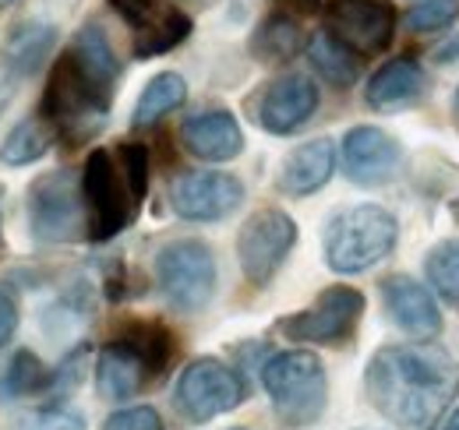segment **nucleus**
<instances>
[{"label":"nucleus","instance_id":"f257e3e1","mask_svg":"<svg viewBox=\"0 0 459 430\" xmlns=\"http://www.w3.org/2000/svg\"><path fill=\"white\" fill-rule=\"evenodd\" d=\"M117 82L120 56L114 54V43L107 39L103 25L85 22L47 74L39 116L64 145H85L110 120Z\"/></svg>","mask_w":459,"mask_h":430},{"label":"nucleus","instance_id":"f03ea898","mask_svg":"<svg viewBox=\"0 0 459 430\" xmlns=\"http://www.w3.org/2000/svg\"><path fill=\"white\" fill-rule=\"evenodd\" d=\"M364 391L389 424L431 430L459 395V364L435 342H393L368 360Z\"/></svg>","mask_w":459,"mask_h":430},{"label":"nucleus","instance_id":"7ed1b4c3","mask_svg":"<svg viewBox=\"0 0 459 430\" xmlns=\"http://www.w3.org/2000/svg\"><path fill=\"white\" fill-rule=\"evenodd\" d=\"M152 159L142 142H120L114 149L100 145L82 166V198L89 215V240L110 244L142 212L149 194Z\"/></svg>","mask_w":459,"mask_h":430},{"label":"nucleus","instance_id":"20e7f679","mask_svg":"<svg viewBox=\"0 0 459 430\" xmlns=\"http://www.w3.org/2000/svg\"><path fill=\"white\" fill-rule=\"evenodd\" d=\"M400 222L382 205H350L336 212L325 226L322 251L325 265L336 275H360L385 262L396 247Z\"/></svg>","mask_w":459,"mask_h":430},{"label":"nucleus","instance_id":"39448f33","mask_svg":"<svg viewBox=\"0 0 459 430\" xmlns=\"http://www.w3.org/2000/svg\"><path fill=\"white\" fill-rule=\"evenodd\" d=\"M262 388L287 427H311L325 413L329 381L318 353L311 349H283L265 357L262 364Z\"/></svg>","mask_w":459,"mask_h":430},{"label":"nucleus","instance_id":"423d86ee","mask_svg":"<svg viewBox=\"0 0 459 430\" xmlns=\"http://www.w3.org/2000/svg\"><path fill=\"white\" fill-rule=\"evenodd\" d=\"M216 254L198 236H180L160 247L156 254V282L167 307L180 314H198L216 297Z\"/></svg>","mask_w":459,"mask_h":430},{"label":"nucleus","instance_id":"0eeeda50","mask_svg":"<svg viewBox=\"0 0 459 430\" xmlns=\"http://www.w3.org/2000/svg\"><path fill=\"white\" fill-rule=\"evenodd\" d=\"M29 229L39 244H74L89 240V215L82 198V176L71 169H50L29 184L25 198Z\"/></svg>","mask_w":459,"mask_h":430},{"label":"nucleus","instance_id":"6e6552de","mask_svg":"<svg viewBox=\"0 0 459 430\" xmlns=\"http://www.w3.org/2000/svg\"><path fill=\"white\" fill-rule=\"evenodd\" d=\"M244 399H247L244 374L216 357L191 360L173 388V406L187 424H209L230 409H237Z\"/></svg>","mask_w":459,"mask_h":430},{"label":"nucleus","instance_id":"1a4fd4ad","mask_svg":"<svg viewBox=\"0 0 459 430\" xmlns=\"http://www.w3.org/2000/svg\"><path fill=\"white\" fill-rule=\"evenodd\" d=\"M360 318H364V293L353 286H329L315 297L311 307L280 318L276 331L304 346H343L353 339Z\"/></svg>","mask_w":459,"mask_h":430},{"label":"nucleus","instance_id":"9d476101","mask_svg":"<svg viewBox=\"0 0 459 430\" xmlns=\"http://www.w3.org/2000/svg\"><path fill=\"white\" fill-rule=\"evenodd\" d=\"M297 244V222L283 209H258L237 233V262L251 286H269Z\"/></svg>","mask_w":459,"mask_h":430},{"label":"nucleus","instance_id":"9b49d317","mask_svg":"<svg viewBox=\"0 0 459 430\" xmlns=\"http://www.w3.org/2000/svg\"><path fill=\"white\" fill-rule=\"evenodd\" d=\"M114 14L131 29V56L152 60L177 50L191 32V14L173 0H107Z\"/></svg>","mask_w":459,"mask_h":430},{"label":"nucleus","instance_id":"f8f14e48","mask_svg":"<svg viewBox=\"0 0 459 430\" xmlns=\"http://www.w3.org/2000/svg\"><path fill=\"white\" fill-rule=\"evenodd\" d=\"M322 18L325 32H333L357 56L385 54L400 25L393 0H325Z\"/></svg>","mask_w":459,"mask_h":430},{"label":"nucleus","instance_id":"ddd939ff","mask_svg":"<svg viewBox=\"0 0 459 430\" xmlns=\"http://www.w3.org/2000/svg\"><path fill=\"white\" fill-rule=\"evenodd\" d=\"M244 184L223 169H187L173 176L170 205L184 222H220L240 209Z\"/></svg>","mask_w":459,"mask_h":430},{"label":"nucleus","instance_id":"4468645a","mask_svg":"<svg viewBox=\"0 0 459 430\" xmlns=\"http://www.w3.org/2000/svg\"><path fill=\"white\" fill-rule=\"evenodd\" d=\"M403 145L375 124H357L343 138V173L357 187H382L396 176Z\"/></svg>","mask_w":459,"mask_h":430},{"label":"nucleus","instance_id":"2eb2a0df","mask_svg":"<svg viewBox=\"0 0 459 430\" xmlns=\"http://www.w3.org/2000/svg\"><path fill=\"white\" fill-rule=\"evenodd\" d=\"M315 109H318V85L307 74H283L258 92L255 120L262 124V131L287 138L315 116Z\"/></svg>","mask_w":459,"mask_h":430},{"label":"nucleus","instance_id":"dca6fc26","mask_svg":"<svg viewBox=\"0 0 459 430\" xmlns=\"http://www.w3.org/2000/svg\"><path fill=\"white\" fill-rule=\"evenodd\" d=\"M382 300L393 324L417 342H431L442 335V311L431 297V289L410 275H385L382 279Z\"/></svg>","mask_w":459,"mask_h":430},{"label":"nucleus","instance_id":"f3484780","mask_svg":"<svg viewBox=\"0 0 459 430\" xmlns=\"http://www.w3.org/2000/svg\"><path fill=\"white\" fill-rule=\"evenodd\" d=\"M311 11H322L318 0H297V11L293 7H276L273 14H265L258 22V29L251 32V56L262 60V64H287L293 56L307 47V36H304V22L300 14H311Z\"/></svg>","mask_w":459,"mask_h":430},{"label":"nucleus","instance_id":"a211bd4d","mask_svg":"<svg viewBox=\"0 0 459 430\" xmlns=\"http://www.w3.org/2000/svg\"><path fill=\"white\" fill-rule=\"evenodd\" d=\"M184 149L202 162H230L244 152V131L230 109H202L180 127Z\"/></svg>","mask_w":459,"mask_h":430},{"label":"nucleus","instance_id":"6ab92c4d","mask_svg":"<svg viewBox=\"0 0 459 430\" xmlns=\"http://www.w3.org/2000/svg\"><path fill=\"white\" fill-rule=\"evenodd\" d=\"M336 173V145L333 138H311L304 145H297L287 152V159L280 162V176L276 187L287 198H307L315 191H322Z\"/></svg>","mask_w":459,"mask_h":430},{"label":"nucleus","instance_id":"aec40b11","mask_svg":"<svg viewBox=\"0 0 459 430\" xmlns=\"http://www.w3.org/2000/svg\"><path fill=\"white\" fill-rule=\"evenodd\" d=\"M424 85H428V74L424 67L417 64V56L403 54L385 60L364 85V99L371 109H400L410 107L424 96Z\"/></svg>","mask_w":459,"mask_h":430},{"label":"nucleus","instance_id":"412c9836","mask_svg":"<svg viewBox=\"0 0 459 430\" xmlns=\"http://www.w3.org/2000/svg\"><path fill=\"white\" fill-rule=\"evenodd\" d=\"M149 381H156L152 371H149V364H145L127 342L110 339V342L100 349V357H96V388H100L103 399L124 402V399L138 395Z\"/></svg>","mask_w":459,"mask_h":430},{"label":"nucleus","instance_id":"4be33fe9","mask_svg":"<svg viewBox=\"0 0 459 430\" xmlns=\"http://www.w3.org/2000/svg\"><path fill=\"white\" fill-rule=\"evenodd\" d=\"M57 36L60 32L54 22H43V18L18 22L7 32V43H4V67L18 78H32L43 67V60L54 54Z\"/></svg>","mask_w":459,"mask_h":430},{"label":"nucleus","instance_id":"5701e85b","mask_svg":"<svg viewBox=\"0 0 459 430\" xmlns=\"http://www.w3.org/2000/svg\"><path fill=\"white\" fill-rule=\"evenodd\" d=\"M114 339L127 342L145 364L152 377H163L167 367L173 364V353H177V339L163 322H152V318H134V322H124L114 331Z\"/></svg>","mask_w":459,"mask_h":430},{"label":"nucleus","instance_id":"b1692460","mask_svg":"<svg viewBox=\"0 0 459 430\" xmlns=\"http://www.w3.org/2000/svg\"><path fill=\"white\" fill-rule=\"evenodd\" d=\"M307 60H311V67H315V74L322 78V82H329L333 89H350V85H357V78H360V56L353 54L346 43H340L333 32H315L311 39H307Z\"/></svg>","mask_w":459,"mask_h":430},{"label":"nucleus","instance_id":"393cba45","mask_svg":"<svg viewBox=\"0 0 459 430\" xmlns=\"http://www.w3.org/2000/svg\"><path fill=\"white\" fill-rule=\"evenodd\" d=\"M54 142H57V134H54V127L39 113L36 116H25L0 142V162L4 166H32V162H39L54 149Z\"/></svg>","mask_w":459,"mask_h":430},{"label":"nucleus","instance_id":"a878e982","mask_svg":"<svg viewBox=\"0 0 459 430\" xmlns=\"http://www.w3.org/2000/svg\"><path fill=\"white\" fill-rule=\"evenodd\" d=\"M184 103H187V82H184L177 71H163V74H156V78L142 89V96H138V103H134L131 124H134V127H152V124H160L167 113L184 107Z\"/></svg>","mask_w":459,"mask_h":430},{"label":"nucleus","instance_id":"bb28decb","mask_svg":"<svg viewBox=\"0 0 459 430\" xmlns=\"http://www.w3.org/2000/svg\"><path fill=\"white\" fill-rule=\"evenodd\" d=\"M89 311H92V293H89L85 282H74L71 289H64L57 300L43 311V328H47L50 339H67L78 324L89 318Z\"/></svg>","mask_w":459,"mask_h":430},{"label":"nucleus","instance_id":"cd10ccee","mask_svg":"<svg viewBox=\"0 0 459 430\" xmlns=\"http://www.w3.org/2000/svg\"><path fill=\"white\" fill-rule=\"evenodd\" d=\"M50 384V367L32 353V349H18L4 371V395L22 399V395H39Z\"/></svg>","mask_w":459,"mask_h":430},{"label":"nucleus","instance_id":"c85d7f7f","mask_svg":"<svg viewBox=\"0 0 459 430\" xmlns=\"http://www.w3.org/2000/svg\"><path fill=\"white\" fill-rule=\"evenodd\" d=\"M424 275L446 304H459V240H442L431 247L424 258Z\"/></svg>","mask_w":459,"mask_h":430},{"label":"nucleus","instance_id":"c756f323","mask_svg":"<svg viewBox=\"0 0 459 430\" xmlns=\"http://www.w3.org/2000/svg\"><path fill=\"white\" fill-rule=\"evenodd\" d=\"M459 18V0H417L406 11V29L413 32H438Z\"/></svg>","mask_w":459,"mask_h":430},{"label":"nucleus","instance_id":"7c9ffc66","mask_svg":"<svg viewBox=\"0 0 459 430\" xmlns=\"http://www.w3.org/2000/svg\"><path fill=\"white\" fill-rule=\"evenodd\" d=\"M18 430H85V417L64 402H50V406L22 413Z\"/></svg>","mask_w":459,"mask_h":430},{"label":"nucleus","instance_id":"2f4dec72","mask_svg":"<svg viewBox=\"0 0 459 430\" xmlns=\"http://www.w3.org/2000/svg\"><path fill=\"white\" fill-rule=\"evenodd\" d=\"M103 430H167V424L152 406H127L110 413Z\"/></svg>","mask_w":459,"mask_h":430},{"label":"nucleus","instance_id":"473e14b6","mask_svg":"<svg viewBox=\"0 0 459 430\" xmlns=\"http://www.w3.org/2000/svg\"><path fill=\"white\" fill-rule=\"evenodd\" d=\"M18 322H22V314H18V300H14L7 289H0V349L14 339Z\"/></svg>","mask_w":459,"mask_h":430},{"label":"nucleus","instance_id":"72a5a7b5","mask_svg":"<svg viewBox=\"0 0 459 430\" xmlns=\"http://www.w3.org/2000/svg\"><path fill=\"white\" fill-rule=\"evenodd\" d=\"M14 82H18V74H11L7 67H0V113L7 109L11 96H14Z\"/></svg>","mask_w":459,"mask_h":430},{"label":"nucleus","instance_id":"f704fd0d","mask_svg":"<svg viewBox=\"0 0 459 430\" xmlns=\"http://www.w3.org/2000/svg\"><path fill=\"white\" fill-rule=\"evenodd\" d=\"M438 60H442V64H453V60H459V32L449 39V43H442V47H438Z\"/></svg>","mask_w":459,"mask_h":430},{"label":"nucleus","instance_id":"c9c22d12","mask_svg":"<svg viewBox=\"0 0 459 430\" xmlns=\"http://www.w3.org/2000/svg\"><path fill=\"white\" fill-rule=\"evenodd\" d=\"M442 430H459V409L449 417V420H446V427H442Z\"/></svg>","mask_w":459,"mask_h":430},{"label":"nucleus","instance_id":"e433bc0d","mask_svg":"<svg viewBox=\"0 0 459 430\" xmlns=\"http://www.w3.org/2000/svg\"><path fill=\"white\" fill-rule=\"evenodd\" d=\"M0 226H4V187H0Z\"/></svg>","mask_w":459,"mask_h":430},{"label":"nucleus","instance_id":"4c0bfd02","mask_svg":"<svg viewBox=\"0 0 459 430\" xmlns=\"http://www.w3.org/2000/svg\"><path fill=\"white\" fill-rule=\"evenodd\" d=\"M11 4H14V0H0V7H11Z\"/></svg>","mask_w":459,"mask_h":430},{"label":"nucleus","instance_id":"58836bf2","mask_svg":"<svg viewBox=\"0 0 459 430\" xmlns=\"http://www.w3.org/2000/svg\"><path fill=\"white\" fill-rule=\"evenodd\" d=\"M456 113H459V89H456Z\"/></svg>","mask_w":459,"mask_h":430},{"label":"nucleus","instance_id":"ea45409f","mask_svg":"<svg viewBox=\"0 0 459 430\" xmlns=\"http://www.w3.org/2000/svg\"><path fill=\"white\" fill-rule=\"evenodd\" d=\"M233 430H244V427H233Z\"/></svg>","mask_w":459,"mask_h":430}]
</instances>
